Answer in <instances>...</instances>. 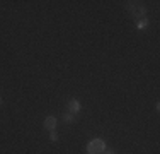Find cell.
<instances>
[{"label":"cell","instance_id":"cell-1","mask_svg":"<svg viewBox=\"0 0 160 154\" xmlns=\"http://www.w3.org/2000/svg\"><path fill=\"white\" fill-rule=\"evenodd\" d=\"M106 151V144L102 139H92L87 144V152L89 154H102Z\"/></svg>","mask_w":160,"mask_h":154},{"label":"cell","instance_id":"cell-2","mask_svg":"<svg viewBox=\"0 0 160 154\" xmlns=\"http://www.w3.org/2000/svg\"><path fill=\"white\" fill-rule=\"evenodd\" d=\"M128 9L135 19H142V17H145V14H147V9H145V5H142V3L128 2Z\"/></svg>","mask_w":160,"mask_h":154},{"label":"cell","instance_id":"cell-3","mask_svg":"<svg viewBox=\"0 0 160 154\" xmlns=\"http://www.w3.org/2000/svg\"><path fill=\"white\" fill-rule=\"evenodd\" d=\"M67 110H68V113L75 115V113H78V111L82 110V105H80L78 99H70L68 105H67Z\"/></svg>","mask_w":160,"mask_h":154},{"label":"cell","instance_id":"cell-4","mask_svg":"<svg viewBox=\"0 0 160 154\" xmlns=\"http://www.w3.org/2000/svg\"><path fill=\"white\" fill-rule=\"evenodd\" d=\"M56 123H58V120H56L55 117H46V118H44L43 127H44L46 130H49V132H51V130H56Z\"/></svg>","mask_w":160,"mask_h":154},{"label":"cell","instance_id":"cell-5","mask_svg":"<svg viewBox=\"0 0 160 154\" xmlns=\"http://www.w3.org/2000/svg\"><path fill=\"white\" fill-rule=\"evenodd\" d=\"M73 120H75V118H73V115H72V113H68V111H67V113H63V122L65 123H72Z\"/></svg>","mask_w":160,"mask_h":154},{"label":"cell","instance_id":"cell-6","mask_svg":"<svg viewBox=\"0 0 160 154\" xmlns=\"http://www.w3.org/2000/svg\"><path fill=\"white\" fill-rule=\"evenodd\" d=\"M49 140L58 142V132H56V130H51V132H49Z\"/></svg>","mask_w":160,"mask_h":154},{"label":"cell","instance_id":"cell-7","mask_svg":"<svg viewBox=\"0 0 160 154\" xmlns=\"http://www.w3.org/2000/svg\"><path fill=\"white\" fill-rule=\"evenodd\" d=\"M147 24H148V19H142V21L138 22V28H140V29H143Z\"/></svg>","mask_w":160,"mask_h":154},{"label":"cell","instance_id":"cell-8","mask_svg":"<svg viewBox=\"0 0 160 154\" xmlns=\"http://www.w3.org/2000/svg\"><path fill=\"white\" fill-rule=\"evenodd\" d=\"M102 154H116V151H112V149H108V151H104Z\"/></svg>","mask_w":160,"mask_h":154},{"label":"cell","instance_id":"cell-9","mask_svg":"<svg viewBox=\"0 0 160 154\" xmlns=\"http://www.w3.org/2000/svg\"><path fill=\"white\" fill-rule=\"evenodd\" d=\"M0 106H2V98H0Z\"/></svg>","mask_w":160,"mask_h":154}]
</instances>
